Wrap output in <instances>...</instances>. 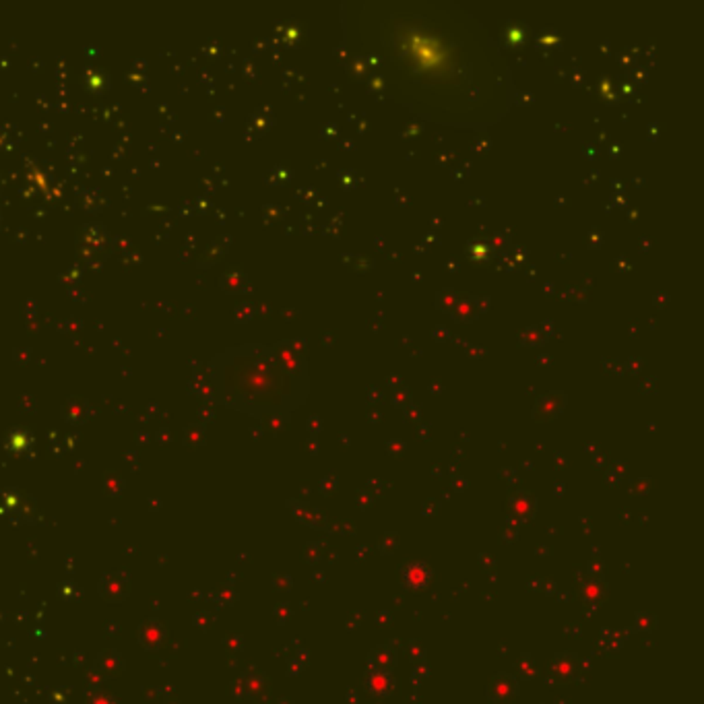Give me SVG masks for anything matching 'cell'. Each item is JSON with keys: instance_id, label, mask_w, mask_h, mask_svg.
<instances>
[{"instance_id": "1", "label": "cell", "mask_w": 704, "mask_h": 704, "mask_svg": "<svg viewBox=\"0 0 704 704\" xmlns=\"http://www.w3.org/2000/svg\"><path fill=\"white\" fill-rule=\"evenodd\" d=\"M393 46L397 48L393 54L399 58V65L407 69V77L422 85L430 81L438 85L440 81H448V71L465 83L467 71H473L469 65H455V58L465 60V50L455 48L451 36H438L434 30L422 32L418 21L407 23V32L399 27Z\"/></svg>"}]
</instances>
